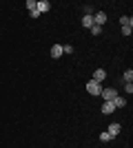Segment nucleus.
<instances>
[{"label":"nucleus","instance_id":"f3484780","mask_svg":"<svg viewBox=\"0 0 133 148\" xmlns=\"http://www.w3.org/2000/svg\"><path fill=\"white\" fill-rule=\"evenodd\" d=\"M82 9H84V16H93V7H82Z\"/></svg>","mask_w":133,"mask_h":148},{"label":"nucleus","instance_id":"a211bd4d","mask_svg":"<svg viewBox=\"0 0 133 148\" xmlns=\"http://www.w3.org/2000/svg\"><path fill=\"white\" fill-rule=\"evenodd\" d=\"M27 7H29V11H33L36 9V0H27Z\"/></svg>","mask_w":133,"mask_h":148},{"label":"nucleus","instance_id":"9b49d317","mask_svg":"<svg viewBox=\"0 0 133 148\" xmlns=\"http://www.w3.org/2000/svg\"><path fill=\"white\" fill-rule=\"evenodd\" d=\"M122 77H124V82H127V84H129V82L133 80V71H131V69H127V71H124V75H122Z\"/></svg>","mask_w":133,"mask_h":148},{"label":"nucleus","instance_id":"1a4fd4ad","mask_svg":"<svg viewBox=\"0 0 133 148\" xmlns=\"http://www.w3.org/2000/svg\"><path fill=\"white\" fill-rule=\"evenodd\" d=\"M111 102H113V106H115V108H122V106L127 104V99H124V97H120V95H115V97L111 99Z\"/></svg>","mask_w":133,"mask_h":148},{"label":"nucleus","instance_id":"7ed1b4c3","mask_svg":"<svg viewBox=\"0 0 133 148\" xmlns=\"http://www.w3.org/2000/svg\"><path fill=\"white\" fill-rule=\"evenodd\" d=\"M104 22H107V13H104V11H98V13H93V25L102 27Z\"/></svg>","mask_w":133,"mask_h":148},{"label":"nucleus","instance_id":"f03ea898","mask_svg":"<svg viewBox=\"0 0 133 148\" xmlns=\"http://www.w3.org/2000/svg\"><path fill=\"white\" fill-rule=\"evenodd\" d=\"M102 97H104V102H111V99L115 97V95H118V91H115V88H102V93H100Z\"/></svg>","mask_w":133,"mask_h":148},{"label":"nucleus","instance_id":"9d476101","mask_svg":"<svg viewBox=\"0 0 133 148\" xmlns=\"http://www.w3.org/2000/svg\"><path fill=\"white\" fill-rule=\"evenodd\" d=\"M82 27L91 29V27H93V16H84V18H82Z\"/></svg>","mask_w":133,"mask_h":148},{"label":"nucleus","instance_id":"2eb2a0df","mask_svg":"<svg viewBox=\"0 0 133 148\" xmlns=\"http://www.w3.org/2000/svg\"><path fill=\"white\" fill-rule=\"evenodd\" d=\"M62 53H73V47L71 44H62Z\"/></svg>","mask_w":133,"mask_h":148},{"label":"nucleus","instance_id":"20e7f679","mask_svg":"<svg viewBox=\"0 0 133 148\" xmlns=\"http://www.w3.org/2000/svg\"><path fill=\"white\" fill-rule=\"evenodd\" d=\"M36 9H38V13H47L51 9V2L49 0H40V2H36Z\"/></svg>","mask_w":133,"mask_h":148},{"label":"nucleus","instance_id":"f257e3e1","mask_svg":"<svg viewBox=\"0 0 133 148\" xmlns=\"http://www.w3.org/2000/svg\"><path fill=\"white\" fill-rule=\"evenodd\" d=\"M87 91H89V93H91V95L95 97V95H100V93H102V86L98 84V82H93V80H91V82H87Z\"/></svg>","mask_w":133,"mask_h":148},{"label":"nucleus","instance_id":"dca6fc26","mask_svg":"<svg viewBox=\"0 0 133 148\" xmlns=\"http://www.w3.org/2000/svg\"><path fill=\"white\" fill-rule=\"evenodd\" d=\"M109 139H111V135H109L107 130H104V133H100V142H109Z\"/></svg>","mask_w":133,"mask_h":148},{"label":"nucleus","instance_id":"6e6552de","mask_svg":"<svg viewBox=\"0 0 133 148\" xmlns=\"http://www.w3.org/2000/svg\"><path fill=\"white\" fill-rule=\"evenodd\" d=\"M113 111H115L113 102H104V104H102V113H104V115H109V113H113Z\"/></svg>","mask_w":133,"mask_h":148},{"label":"nucleus","instance_id":"39448f33","mask_svg":"<svg viewBox=\"0 0 133 148\" xmlns=\"http://www.w3.org/2000/svg\"><path fill=\"white\" fill-rule=\"evenodd\" d=\"M107 80V71H104V69H98V71H95L93 73V82H98V84H102V82Z\"/></svg>","mask_w":133,"mask_h":148},{"label":"nucleus","instance_id":"423d86ee","mask_svg":"<svg viewBox=\"0 0 133 148\" xmlns=\"http://www.w3.org/2000/svg\"><path fill=\"white\" fill-rule=\"evenodd\" d=\"M120 130H122V126H120V124H118V122H115V124H111V126H109V128H107V133H109V135H111V139H113L115 135H120Z\"/></svg>","mask_w":133,"mask_h":148},{"label":"nucleus","instance_id":"f8f14e48","mask_svg":"<svg viewBox=\"0 0 133 148\" xmlns=\"http://www.w3.org/2000/svg\"><path fill=\"white\" fill-rule=\"evenodd\" d=\"M120 25L122 27H124V25H133V20L129 18V16H122V18H120Z\"/></svg>","mask_w":133,"mask_h":148},{"label":"nucleus","instance_id":"4468645a","mask_svg":"<svg viewBox=\"0 0 133 148\" xmlns=\"http://www.w3.org/2000/svg\"><path fill=\"white\" fill-rule=\"evenodd\" d=\"M91 33H93V36H100V33H102V27L93 25V27H91Z\"/></svg>","mask_w":133,"mask_h":148},{"label":"nucleus","instance_id":"0eeeda50","mask_svg":"<svg viewBox=\"0 0 133 148\" xmlns=\"http://www.w3.org/2000/svg\"><path fill=\"white\" fill-rule=\"evenodd\" d=\"M62 56V44H53L51 47V58H60Z\"/></svg>","mask_w":133,"mask_h":148},{"label":"nucleus","instance_id":"ddd939ff","mask_svg":"<svg viewBox=\"0 0 133 148\" xmlns=\"http://www.w3.org/2000/svg\"><path fill=\"white\" fill-rule=\"evenodd\" d=\"M131 31H133V25H124L122 27V33H124V36H131Z\"/></svg>","mask_w":133,"mask_h":148}]
</instances>
